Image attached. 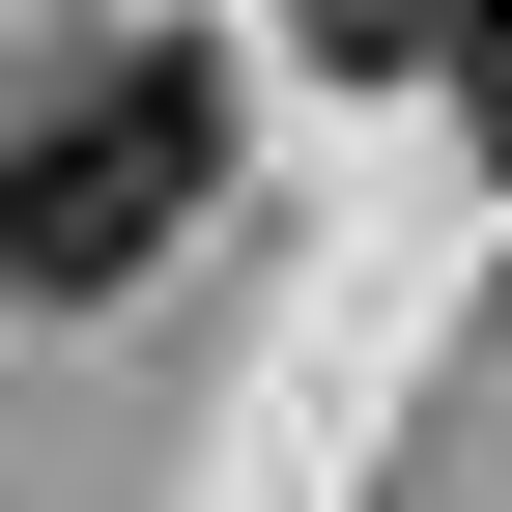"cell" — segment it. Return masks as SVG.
Returning a JSON list of instances; mask_svg holds the SVG:
<instances>
[{
    "mask_svg": "<svg viewBox=\"0 0 512 512\" xmlns=\"http://www.w3.org/2000/svg\"><path fill=\"white\" fill-rule=\"evenodd\" d=\"M200 200H228V86L200 57H86V86L0 114V285L29 313H114L143 256H200Z\"/></svg>",
    "mask_w": 512,
    "mask_h": 512,
    "instance_id": "6da1fadb",
    "label": "cell"
},
{
    "mask_svg": "<svg viewBox=\"0 0 512 512\" xmlns=\"http://www.w3.org/2000/svg\"><path fill=\"white\" fill-rule=\"evenodd\" d=\"M256 29H313L342 86H456V0H256Z\"/></svg>",
    "mask_w": 512,
    "mask_h": 512,
    "instance_id": "7a4b0ae2",
    "label": "cell"
},
{
    "mask_svg": "<svg viewBox=\"0 0 512 512\" xmlns=\"http://www.w3.org/2000/svg\"><path fill=\"white\" fill-rule=\"evenodd\" d=\"M456 114H484V171H512V0H484V29H456Z\"/></svg>",
    "mask_w": 512,
    "mask_h": 512,
    "instance_id": "3957f363",
    "label": "cell"
},
{
    "mask_svg": "<svg viewBox=\"0 0 512 512\" xmlns=\"http://www.w3.org/2000/svg\"><path fill=\"white\" fill-rule=\"evenodd\" d=\"M456 29H484V0H456Z\"/></svg>",
    "mask_w": 512,
    "mask_h": 512,
    "instance_id": "277c9868",
    "label": "cell"
}]
</instances>
